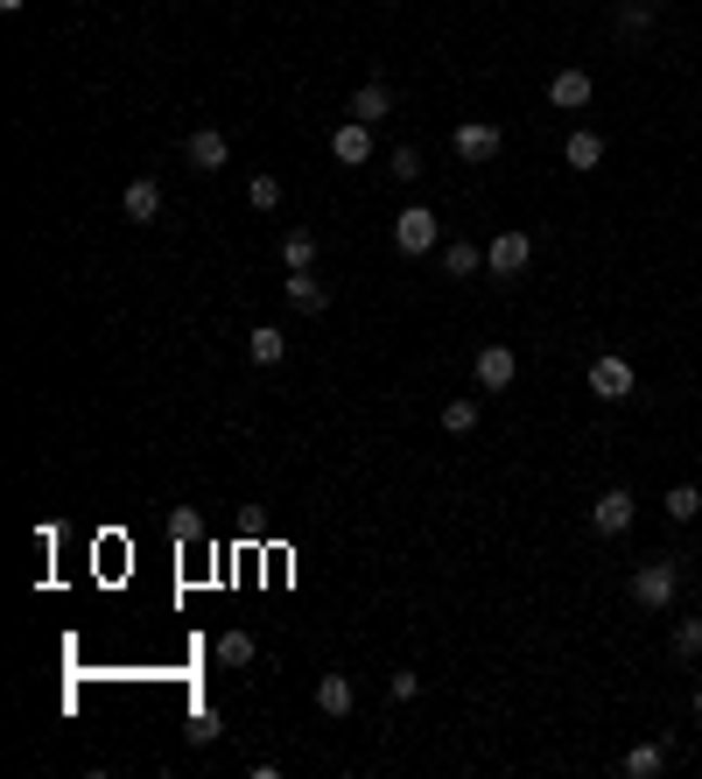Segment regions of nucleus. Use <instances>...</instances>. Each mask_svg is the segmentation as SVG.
Returning a JSON list of instances; mask_svg holds the SVG:
<instances>
[{
    "label": "nucleus",
    "instance_id": "obj_16",
    "mask_svg": "<svg viewBox=\"0 0 702 779\" xmlns=\"http://www.w3.org/2000/svg\"><path fill=\"white\" fill-rule=\"evenodd\" d=\"M477 267H485V246H471V239H450V246H443V274L450 281H471Z\"/></svg>",
    "mask_w": 702,
    "mask_h": 779
},
{
    "label": "nucleus",
    "instance_id": "obj_23",
    "mask_svg": "<svg viewBox=\"0 0 702 779\" xmlns=\"http://www.w3.org/2000/svg\"><path fill=\"white\" fill-rule=\"evenodd\" d=\"M309 260H317V232H303V225H295V232L281 239V267L295 274V267H309Z\"/></svg>",
    "mask_w": 702,
    "mask_h": 779
},
{
    "label": "nucleus",
    "instance_id": "obj_3",
    "mask_svg": "<svg viewBox=\"0 0 702 779\" xmlns=\"http://www.w3.org/2000/svg\"><path fill=\"white\" fill-rule=\"evenodd\" d=\"M527 260H534V239L527 232H492V246H485L492 281H520V274H527Z\"/></svg>",
    "mask_w": 702,
    "mask_h": 779
},
{
    "label": "nucleus",
    "instance_id": "obj_27",
    "mask_svg": "<svg viewBox=\"0 0 702 779\" xmlns=\"http://www.w3.org/2000/svg\"><path fill=\"white\" fill-rule=\"evenodd\" d=\"M218 738H226L218 710H197V716H190V744H218Z\"/></svg>",
    "mask_w": 702,
    "mask_h": 779
},
{
    "label": "nucleus",
    "instance_id": "obj_19",
    "mask_svg": "<svg viewBox=\"0 0 702 779\" xmlns=\"http://www.w3.org/2000/svg\"><path fill=\"white\" fill-rule=\"evenodd\" d=\"M212 661L218 667H253V661H260V647H253V633H218Z\"/></svg>",
    "mask_w": 702,
    "mask_h": 779
},
{
    "label": "nucleus",
    "instance_id": "obj_1",
    "mask_svg": "<svg viewBox=\"0 0 702 779\" xmlns=\"http://www.w3.org/2000/svg\"><path fill=\"white\" fill-rule=\"evenodd\" d=\"M681 597V562L675 555H647L633 569V604H647V611H667Z\"/></svg>",
    "mask_w": 702,
    "mask_h": 779
},
{
    "label": "nucleus",
    "instance_id": "obj_17",
    "mask_svg": "<svg viewBox=\"0 0 702 779\" xmlns=\"http://www.w3.org/2000/svg\"><path fill=\"white\" fill-rule=\"evenodd\" d=\"M386 113H394V92H386V85H358V92H352V119H366V127H380Z\"/></svg>",
    "mask_w": 702,
    "mask_h": 779
},
{
    "label": "nucleus",
    "instance_id": "obj_30",
    "mask_svg": "<svg viewBox=\"0 0 702 779\" xmlns=\"http://www.w3.org/2000/svg\"><path fill=\"white\" fill-rule=\"evenodd\" d=\"M28 8V0H0V14H22Z\"/></svg>",
    "mask_w": 702,
    "mask_h": 779
},
{
    "label": "nucleus",
    "instance_id": "obj_25",
    "mask_svg": "<svg viewBox=\"0 0 702 779\" xmlns=\"http://www.w3.org/2000/svg\"><path fill=\"white\" fill-rule=\"evenodd\" d=\"M702 653V618H681L675 625V661H695Z\"/></svg>",
    "mask_w": 702,
    "mask_h": 779
},
{
    "label": "nucleus",
    "instance_id": "obj_9",
    "mask_svg": "<svg viewBox=\"0 0 702 779\" xmlns=\"http://www.w3.org/2000/svg\"><path fill=\"white\" fill-rule=\"evenodd\" d=\"M590 92H597L590 71H576V64L548 78V106H556V113H584V106H590Z\"/></svg>",
    "mask_w": 702,
    "mask_h": 779
},
{
    "label": "nucleus",
    "instance_id": "obj_18",
    "mask_svg": "<svg viewBox=\"0 0 702 779\" xmlns=\"http://www.w3.org/2000/svg\"><path fill=\"white\" fill-rule=\"evenodd\" d=\"M246 358L253 366H281V358H289V337H281L275 323H260V331H246Z\"/></svg>",
    "mask_w": 702,
    "mask_h": 779
},
{
    "label": "nucleus",
    "instance_id": "obj_10",
    "mask_svg": "<svg viewBox=\"0 0 702 779\" xmlns=\"http://www.w3.org/2000/svg\"><path fill=\"white\" fill-rule=\"evenodd\" d=\"M281 289H289V303L303 309V317H323V309H331V281H323V274H309V267H295V274L281 281Z\"/></svg>",
    "mask_w": 702,
    "mask_h": 779
},
{
    "label": "nucleus",
    "instance_id": "obj_29",
    "mask_svg": "<svg viewBox=\"0 0 702 779\" xmlns=\"http://www.w3.org/2000/svg\"><path fill=\"white\" fill-rule=\"evenodd\" d=\"M647 14H653V8H639V0H633V8L618 14V28H625V36H639V28H647Z\"/></svg>",
    "mask_w": 702,
    "mask_h": 779
},
{
    "label": "nucleus",
    "instance_id": "obj_14",
    "mask_svg": "<svg viewBox=\"0 0 702 779\" xmlns=\"http://www.w3.org/2000/svg\"><path fill=\"white\" fill-rule=\"evenodd\" d=\"M661 766H667V738H647V744H633V752L618 758V772H625V779H653Z\"/></svg>",
    "mask_w": 702,
    "mask_h": 779
},
{
    "label": "nucleus",
    "instance_id": "obj_20",
    "mask_svg": "<svg viewBox=\"0 0 702 779\" xmlns=\"http://www.w3.org/2000/svg\"><path fill=\"white\" fill-rule=\"evenodd\" d=\"M477 414H485V408H477V400H471V394H457V400H443V436H471V429H477Z\"/></svg>",
    "mask_w": 702,
    "mask_h": 779
},
{
    "label": "nucleus",
    "instance_id": "obj_21",
    "mask_svg": "<svg viewBox=\"0 0 702 779\" xmlns=\"http://www.w3.org/2000/svg\"><path fill=\"white\" fill-rule=\"evenodd\" d=\"M661 513L681 520V527H689V520H702V485H675V491L661 499Z\"/></svg>",
    "mask_w": 702,
    "mask_h": 779
},
{
    "label": "nucleus",
    "instance_id": "obj_7",
    "mask_svg": "<svg viewBox=\"0 0 702 779\" xmlns=\"http://www.w3.org/2000/svg\"><path fill=\"white\" fill-rule=\"evenodd\" d=\"M471 372H477V386H485V394H506V386L520 380V358L506 352V344H485V352L471 358Z\"/></svg>",
    "mask_w": 702,
    "mask_h": 779
},
{
    "label": "nucleus",
    "instance_id": "obj_15",
    "mask_svg": "<svg viewBox=\"0 0 702 779\" xmlns=\"http://www.w3.org/2000/svg\"><path fill=\"white\" fill-rule=\"evenodd\" d=\"M562 162H570V169H597V162H604V133L576 127L570 141H562Z\"/></svg>",
    "mask_w": 702,
    "mask_h": 779
},
{
    "label": "nucleus",
    "instance_id": "obj_13",
    "mask_svg": "<svg viewBox=\"0 0 702 779\" xmlns=\"http://www.w3.org/2000/svg\"><path fill=\"white\" fill-rule=\"evenodd\" d=\"M317 710H323V716H352V710H358L352 674H323V681H317Z\"/></svg>",
    "mask_w": 702,
    "mask_h": 779
},
{
    "label": "nucleus",
    "instance_id": "obj_26",
    "mask_svg": "<svg viewBox=\"0 0 702 779\" xmlns=\"http://www.w3.org/2000/svg\"><path fill=\"white\" fill-rule=\"evenodd\" d=\"M169 534H176V541H204V513L176 506V513H169Z\"/></svg>",
    "mask_w": 702,
    "mask_h": 779
},
{
    "label": "nucleus",
    "instance_id": "obj_28",
    "mask_svg": "<svg viewBox=\"0 0 702 779\" xmlns=\"http://www.w3.org/2000/svg\"><path fill=\"white\" fill-rule=\"evenodd\" d=\"M386 695H394V702H414V695H422V674H414V667L386 674Z\"/></svg>",
    "mask_w": 702,
    "mask_h": 779
},
{
    "label": "nucleus",
    "instance_id": "obj_31",
    "mask_svg": "<svg viewBox=\"0 0 702 779\" xmlns=\"http://www.w3.org/2000/svg\"><path fill=\"white\" fill-rule=\"evenodd\" d=\"M695 724H702V688H695Z\"/></svg>",
    "mask_w": 702,
    "mask_h": 779
},
{
    "label": "nucleus",
    "instance_id": "obj_8",
    "mask_svg": "<svg viewBox=\"0 0 702 779\" xmlns=\"http://www.w3.org/2000/svg\"><path fill=\"white\" fill-rule=\"evenodd\" d=\"M183 155H190V169L218 176V169H226V162H232V141H226V133H218V127H197V133H190V141H183Z\"/></svg>",
    "mask_w": 702,
    "mask_h": 779
},
{
    "label": "nucleus",
    "instance_id": "obj_11",
    "mask_svg": "<svg viewBox=\"0 0 702 779\" xmlns=\"http://www.w3.org/2000/svg\"><path fill=\"white\" fill-rule=\"evenodd\" d=\"M119 212H127V225H155L162 218V183L155 176H133L127 197H119Z\"/></svg>",
    "mask_w": 702,
    "mask_h": 779
},
{
    "label": "nucleus",
    "instance_id": "obj_5",
    "mask_svg": "<svg viewBox=\"0 0 702 779\" xmlns=\"http://www.w3.org/2000/svg\"><path fill=\"white\" fill-rule=\"evenodd\" d=\"M633 513H639V499H633V491H625V485H604V491H597V506H590V527L611 541V534H625V527H633Z\"/></svg>",
    "mask_w": 702,
    "mask_h": 779
},
{
    "label": "nucleus",
    "instance_id": "obj_12",
    "mask_svg": "<svg viewBox=\"0 0 702 779\" xmlns=\"http://www.w3.org/2000/svg\"><path fill=\"white\" fill-rule=\"evenodd\" d=\"M331 155L345 162V169H366V162H372V127H366V119H345V127L331 133Z\"/></svg>",
    "mask_w": 702,
    "mask_h": 779
},
{
    "label": "nucleus",
    "instance_id": "obj_2",
    "mask_svg": "<svg viewBox=\"0 0 702 779\" xmlns=\"http://www.w3.org/2000/svg\"><path fill=\"white\" fill-rule=\"evenodd\" d=\"M633 358H618V352H597L590 358V394L597 400H604V408H611V400H633Z\"/></svg>",
    "mask_w": 702,
    "mask_h": 779
},
{
    "label": "nucleus",
    "instance_id": "obj_22",
    "mask_svg": "<svg viewBox=\"0 0 702 779\" xmlns=\"http://www.w3.org/2000/svg\"><path fill=\"white\" fill-rule=\"evenodd\" d=\"M386 176H394V183H422V148L400 141L394 155H386Z\"/></svg>",
    "mask_w": 702,
    "mask_h": 779
},
{
    "label": "nucleus",
    "instance_id": "obj_6",
    "mask_svg": "<svg viewBox=\"0 0 702 779\" xmlns=\"http://www.w3.org/2000/svg\"><path fill=\"white\" fill-rule=\"evenodd\" d=\"M394 246L408 253V260L414 253H436V212H429V204H408V212L394 218Z\"/></svg>",
    "mask_w": 702,
    "mask_h": 779
},
{
    "label": "nucleus",
    "instance_id": "obj_4",
    "mask_svg": "<svg viewBox=\"0 0 702 779\" xmlns=\"http://www.w3.org/2000/svg\"><path fill=\"white\" fill-rule=\"evenodd\" d=\"M450 148H457V162H471V169H477V162H492L506 148V133H499V119H464V127L450 133Z\"/></svg>",
    "mask_w": 702,
    "mask_h": 779
},
{
    "label": "nucleus",
    "instance_id": "obj_24",
    "mask_svg": "<svg viewBox=\"0 0 702 779\" xmlns=\"http://www.w3.org/2000/svg\"><path fill=\"white\" fill-rule=\"evenodd\" d=\"M246 204H253V212H281V176H253Z\"/></svg>",
    "mask_w": 702,
    "mask_h": 779
},
{
    "label": "nucleus",
    "instance_id": "obj_32",
    "mask_svg": "<svg viewBox=\"0 0 702 779\" xmlns=\"http://www.w3.org/2000/svg\"><path fill=\"white\" fill-rule=\"evenodd\" d=\"M639 8H661V0H639Z\"/></svg>",
    "mask_w": 702,
    "mask_h": 779
}]
</instances>
